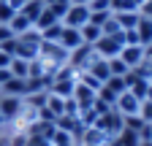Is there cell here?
<instances>
[{"instance_id":"1","label":"cell","mask_w":152,"mask_h":146,"mask_svg":"<svg viewBox=\"0 0 152 146\" xmlns=\"http://www.w3.org/2000/svg\"><path fill=\"white\" fill-rule=\"evenodd\" d=\"M35 60L41 62V68H44L46 76H54L63 65H68V51H65L60 43H54V41H41Z\"/></svg>"},{"instance_id":"2","label":"cell","mask_w":152,"mask_h":146,"mask_svg":"<svg viewBox=\"0 0 152 146\" xmlns=\"http://www.w3.org/2000/svg\"><path fill=\"white\" fill-rule=\"evenodd\" d=\"M76 81H79V70L71 68V65H63V68L52 76L49 92H52V95H60V98H71L73 89H76Z\"/></svg>"},{"instance_id":"3","label":"cell","mask_w":152,"mask_h":146,"mask_svg":"<svg viewBox=\"0 0 152 146\" xmlns=\"http://www.w3.org/2000/svg\"><path fill=\"white\" fill-rule=\"evenodd\" d=\"M38 46H41V33L35 27L16 35V46H14V57L19 60H35L38 57Z\"/></svg>"},{"instance_id":"4","label":"cell","mask_w":152,"mask_h":146,"mask_svg":"<svg viewBox=\"0 0 152 146\" xmlns=\"http://www.w3.org/2000/svg\"><path fill=\"white\" fill-rule=\"evenodd\" d=\"M122 46H125V38H122V33H117V35H101V41H95V43H92L95 54H98V57H103V60H111V57H117Z\"/></svg>"},{"instance_id":"5","label":"cell","mask_w":152,"mask_h":146,"mask_svg":"<svg viewBox=\"0 0 152 146\" xmlns=\"http://www.w3.org/2000/svg\"><path fill=\"white\" fill-rule=\"evenodd\" d=\"M139 108H141V100L133 95V92H125L117 98V103H114V111H117L122 119H128V116H139Z\"/></svg>"},{"instance_id":"6","label":"cell","mask_w":152,"mask_h":146,"mask_svg":"<svg viewBox=\"0 0 152 146\" xmlns=\"http://www.w3.org/2000/svg\"><path fill=\"white\" fill-rule=\"evenodd\" d=\"M65 27H76V30H82L87 22H90V8L87 6H68V11L63 14V19H60Z\"/></svg>"},{"instance_id":"7","label":"cell","mask_w":152,"mask_h":146,"mask_svg":"<svg viewBox=\"0 0 152 146\" xmlns=\"http://www.w3.org/2000/svg\"><path fill=\"white\" fill-rule=\"evenodd\" d=\"M117 57L133 70V68H139V65L144 62V46H141V43H125V46L120 49Z\"/></svg>"},{"instance_id":"8","label":"cell","mask_w":152,"mask_h":146,"mask_svg":"<svg viewBox=\"0 0 152 146\" xmlns=\"http://www.w3.org/2000/svg\"><path fill=\"white\" fill-rule=\"evenodd\" d=\"M57 43H60L65 51H73V49H79L84 41H82V30H76V27H65L63 25V33H60V41H57Z\"/></svg>"},{"instance_id":"9","label":"cell","mask_w":152,"mask_h":146,"mask_svg":"<svg viewBox=\"0 0 152 146\" xmlns=\"http://www.w3.org/2000/svg\"><path fill=\"white\" fill-rule=\"evenodd\" d=\"M19 108H22V98H14V95H0V116H3L6 122H11Z\"/></svg>"},{"instance_id":"10","label":"cell","mask_w":152,"mask_h":146,"mask_svg":"<svg viewBox=\"0 0 152 146\" xmlns=\"http://www.w3.org/2000/svg\"><path fill=\"white\" fill-rule=\"evenodd\" d=\"M0 95H14V98H25L27 95V79H8L0 87Z\"/></svg>"},{"instance_id":"11","label":"cell","mask_w":152,"mask_h":146,"mask_svg":"<svg viewBox=\"0 0 152 146\" xmlns=\"http://www.w3.org/2000/svg\"><path fill=\"white\" fill-rule=\"evenodd\" d=\"M139 16H141V11H117V14H114V19H117L120 30H136Z\"/></svg>"},{"instance_id":"12","label":"cell","mask_w":152,"mask_h":146,"mask_svg":"<svg viewBox=\"0 0 152 146\" xmlns=\"http://www.w3.org/2000/svg\"><path fill=\"white\" fill-rule=\"evenodd\" d=\"M136 35H139V43L141 46H147V43H152V19L149 16H139V25H136Z\"/></svg>"},{"instance_id":"13","label":"cell","mask_w":152,"mask_h":146,"mask_svg":"<svg viewBox=\"0 0 152 146\" xmlns=\"http://www.w3.org/2000/svg\"><path fill=\"white\" fill-rule=\"evenodd\" d=\"M57 22H60V19H57V14H54V11L49 8V6H44L41 16L35 19V30H38V33H44L46 27H52V25H57Z\"/></svg>"},{"instance_id":"14","label":"cell","mask_w":152,"mask_h":146,"mask_svg":"<svg viewBox=\"0 0 152 146\" xmlns=\"http://www.w3.org/2000/svg\"><path fill=\"white\" fill-rule=\"evenodd\" d=\"M8 70H11L14 79H30V60H19V57H14L11 65H8Z\"/></svg>"},{"instance_id":"15","label":"cell","mask_w":152,"mask_h":146,"mask_svg":"<svg viewBox=\"0 0 152 146\" xmlns=\"http://www.w3.org/2000/svg\"><path fill=\"white\" fill-rule=\"evenodd\" d=\"M49 141V146H73V143H79V141H76L71 133H65V130H60V127H57V130L46 138Z\"/></svg>"},{"instance_id":"16","label":"cell","mask_w":152,"mask_h":146,"mask_svg":"<svg viewBox=\"0 0 152 146\" xmlns=\"http://www.w3.org/2000/svg\"><path fill=\"white\" fill-rule=\"evenodd\" d=\"M8 27L14 30V35H22V33H27V30H33V22L27 19V16H25V14H19V11H16V14H14V19L8 22Z\"/></svg>"},{"instance_id":"17","label":"cell","mask_w":152,"mask_h":146,"mask_svg":"<svg viewBox=\"0 0 152 146\" xmlns=\"http://www.w3.org/2000/svg\"><path fill=\"white\" fill-rule=\"evenodd\" d=\"M87 73H92V76H95V79H98V81L103 84V81L109 79V62H106L103 57H98V60H95V62L87 68Z\"/></svg>"},{"instance_id":"18","label":"cell","mask_w":152,"mask_h":146,"mask_svg":"<svg viewBox=\"0 0 152 146\" xmlns=\"http://www.w3.org/2000/svg\"><path fill=\"white\" fill-rule=\"evenodd\" d=\"M101 35H103V30L98 27V25H92V22H87L84 27H82V41L84 43H95V41H101Z\"/></svg>"},{"instance_id":"19","label":"cell","mask_w":152,"mask_h":146,"mask_svg":"<svg viewBox=\"0 0 152 146\" xmlns=\"http://www.w3.org/2000/svg\"><path fill=\"white\" fill-rule=\"evenodd\" d=\"M41 11H44V0H33V3H27L25 8H19V14H25L27 19L33 22V27H35V19L41 16Z\"/></svg>"},{"instance_id":"20","label":"cell","mask_w":152,"mask_h":146,"mask_svg":"<svg viewBox=\"0 0 152 146\" xmlns=\"http://www.w3.org/2000/svg\"><path fill=\"white\" fill-rule=\"evenodd\" d=\"M103 87H106V89H111V92L117 95V98H120V95L125 92V89H128V84H125V76H109V79L103 81Z\"/></svg>"},{"instance_id":"21","label":"cell","mask_w":152,"mask_h":146,"mask_svg":"<svg viewBox=\"0 0 152 146\" xmlns=\"http://www.w3.org/2000/svg\"><path fill=\"white\" fill-rule=\"evenodd\" d=\"M109 62V76H128V65L120 60V57H111V60H106Z\"/></svg>"},{"instance_id":"22","label":"cell","mask_w":152,"mask_h":146,"mask_svg":"<svg viewBox=\"0 0 152 146\" xmlns=\"http://www.w3.org/2000/svg\"><path fill=\"white\" fill-rule=\"evenodd\" d=\"M60 33H63V22H57V25H52V27H46L44 33H41V41H60Z\"/></svg>"},{"instance_id":"23","label":"cell","mask_w":152,"mask_h":146,"mask_svg":"<svg viewBox=\"0 0 152 146\" xmlns=\"http://www.w3.org/2000/svg\"><path fill=\"white\" fill-rule=\"evenodd\" d=\"M111 3V11L117 14V11H139L136 6V0H109Z\"/></svg>"},{"instance_id":"24","label":"cell","mask_w":152,"mask_h":146,"mask_svg":"<svg viewBox=\"0 0 152 146\" xmlns=\"http://www.w3.org/2000/svg\"><path fill=\"white\" fill-rule=\"evenodd\" d=\"M14 14H16V8L11 3H0V25H8L14 19Z\"/></svg>"},{"instance_id":"25","label":"cell","mask_w":152,"mask_h":146,"mask_svg":"<svg viewBox=\"0 0 152 146\" xmlns=\"http://www.w3.org/2000/svg\"><path fill=\"white\" fill-rule=\"evenodd\" d=\"M139 116H141V122H144V124H152V100H141Z\"/></svg>"},{"instance_id":"26","label":"cell","mask_w":152,"mask_h":146,"mask_svg":"<svg viewBox=\"0 0 152 146\" xmlns=\"http://www.w3.org/2000/svg\"><path fill=\"white\" fill-rule=\"evenodd\" d=\"M87 8H90V14H98V11H111V3H109V0H87Z\"/></svg>"},{"instance_id":"27","label":"cell","mask_w":152,"mask_h":146,"mask_svg":"<svg viewBox=\"0 0 152 146\" xmlns=\"http://www.w3.org/2000/svg\"><path fill=\"white\" fill-rule=\"evenodd\" d=\"M114 11H98V14H90V22L92 25H98V27H103L106 22H109V16H111Z\"/></svg>"},{"instance_id":"28","label":"cell","mask_w":152,"mask_h":146,"mask_svg":"<svg viewBox=\"0 0 152 146\" xmlns=\"http://www.w3.org/2000/svg\"><path fill=\"white\" fill-rule=\"evenodd\" d=\"M11 38H14V30L8 25H0V46H3L6 41H11Z\"/></svg>"},{"instance_id":"29","label":"cell","mask_w":152,"mask_h":146,"mask_svg":"<svg viewBox=\"0 0 152 146\" xmlns=\"http://www.w3.org/2000/svg\"><path fill=\"white\" fill-rule=\"evenodd\" d=\"M11 60H14V57H11V54H8V51H3V49H0V68H8V65H11Z\"/></svg>"},{"instance_id":"30","label":"cell","mask_w":152,"mask_h":146,"mask_svg":"<svg viewBox=\"0 0 152 146\" xmlns=\"http://www.w3.org/2000/svg\"><path fill=\"white\" fill-rule=\"evenodd\" d=\"M8 79H11V70H8V68H0V87H3Z\"/></svg>"},{"instance_id":"31","label":"cell","mask_w":152,"mask_h":146,"mask_svg":"<svg viewBox=\"0 0 152 146\" xmlns=\"http://www.w3.org/2000/svg\"><path fill=\"white\" fill-rule=\"evenodd\" d=\"M8 3H11V6H14L16 11H19V8H25L27 3H33V0H8Z\"/></svg>"},{"instance_id":"32","label":"cell","mask_w":152,"mask_h":146,"mask_svg":"<svg viewBox=\"0 0 152 146\" xmlns=\"http://www.w3.org/2000/svg\"><path fill=\"white\" fill-rule=\"evenodd\" d=\"M144 60H147V62H152V43H147V46H144Z\"/></svg>"},{"instance_id":"33","label":"cell","mask_w":152,"mask_h":146,"mask_svg":"<svg viewBox=\"0 0 152 146\" xmlns=\"http://www.w3.org/2000/svg\"><path fill=\"white\" fill-rule=\"evenodd\" d=\"M54 3H68V0H44V6H54Z\"/></svg>"},{"instance_id":"34","label":"cell","mask_w":152,"mask_h":146,"mask_svg":"<svg viewBox=\"0 0 152 146\" xmlns=\"http://www.w3.org/2000/svg\"><path fill=\"white\" fill-rule=\"evenodd\" d=\"M71 6H87V0H68Z\"/></svg>"},{"instance_id":"35","label":"cell","mask_w":152,"mask_h":146,"mask_svg":"<svg viewBox=\"0 0 152 146\" xmlns=\"http://www.w3.org/2000/svg\"><path fill=\"white\" fill-rule=\"evenodd\" d=\"M144 100H152V81H149V89H147V98Z\"/></svg>"},{"instance_id":"36","label":"cell","mask_w":152,"mask_h":146,"mask_svg":"<svg viewBox=\"0 0 152 146\" xmlns=\"http://www.w3.org/2000/svg\"><path fill=\"white\" fill-rule=\"evenodd\" d=\"M139 146H152V141H141V143H139Z\"/></svg>"},{"instance_id":"37","label":"cell","mask_w":152,"mask_h":146,"mask_svg":"<svg viewBox=\"0 0 152 146\" xmlns=\"http://www.w3.org/2000/svg\"><path fill=\"white\" fill-rule=\"evenodd\" d=\"M0 3H8V0H0Z\"/></svg>"},{"instance_id":"38","label":"cell","mask_w":152,"mask_h":146,"mask_svg":"<svg viewBox=\"0 0 152 146\" xmlns=\"http://www.w3.org/2000/svg\"><path fill=\"white\" fill-rule=\"evenodd\" d=\"M73 146H82V143H73Z\"/></svg>"}]
</instances>
